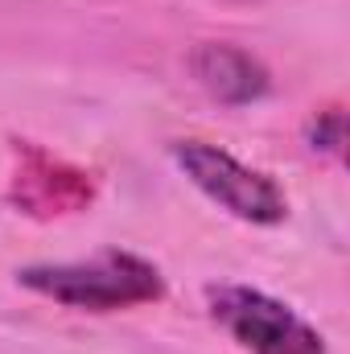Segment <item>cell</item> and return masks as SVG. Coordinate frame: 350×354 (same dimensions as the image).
Returning a JSON list of instances; mask_svg holds the SVG:
<instances>
[{
	"label": "cell",
	"mask_w": 350,
	"mask_h": 354,
	"mask_svg": "<svg viewBox=\"0 0 350 354\" xmlns=\"http://www.w3.org/2000/svg\"><path fill=\"white\" fill-rule=\"evenodd\" d=\"M174 157H177V165L185 169V177L210 202H219L227 214H235L243 223H256V227L284 223L288 202H284L280 185L268 174L235 161L231 153H223V149H214L206 140H177Z\"/></svg>",
	"instance_id": "7a4b0ae2"
},
{
	"label": "cell",
	"mask_w": 350,
	"mask_h": 354,
	"mask_svg": "<svg viewBox=\"0 0 350 354\" xmlns=\"http://www.w3.org/2000/svg\"><path fill=\"white\" fill-rule=\"evenodd\" d=\"M190 71L202 87L210 91L219 103H231V107H243V103H256L272 91V79L260 62L239 50V46H227V41H206L194 50L190 58Z\"/></svg>",
	"instance_id": "277c9868"
},
{
	"label": "cell",
	"mask_w": 350,
	"mask_h": 354,
	"mask_svg": "<svg viewBox=\"0 0 350 354\" xmlns=\"http://www.w3.org/2000/svg\"><path fill=\"white\" fill-rule=\"evenodd\" d=\"M17 280L37 297H50L71 309H91V313L149 305L165 292L161 272L132 252H103L75 264H33L21 268Z\"/></svg>",
	"instance_id": "6da1fadb"
},
{
	"label": "cell",
	"mask_w": 350,
	"mask_h": 354,
	"mask_svg": "<svg viewBox=\"0 0 350 354\" xmlns=\"http://www.w3.org/2000/svg\"><path fill=\"white\" fill-rule=\"evenodd\" d=\"M309 145L317 149V153H342V145H347V115L338 111V107H330V111H322L313 124H309Z\"/></svg>",
	"instance_id": "5b68a950"
},
{
	"label": "cell",
	"mask_w": 350,
	"mask_h": 354,
	"mask_svg": "<svg viewBox=\"0 0 350 354\" xmlns=\"http://www.w3.org/2000/svg\"><path fill=\"white\" fill-rule=\"evenodd\" d=\"M210 313L248 354H326L322 334L268 292L243 284L210 288Z\"/></svg>",
	"instance_id": "3957f363"
}]
</instances>
